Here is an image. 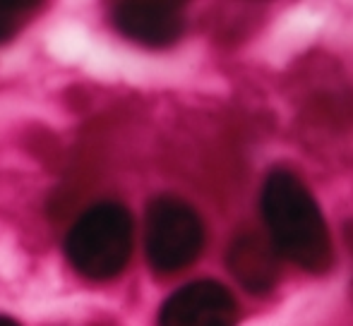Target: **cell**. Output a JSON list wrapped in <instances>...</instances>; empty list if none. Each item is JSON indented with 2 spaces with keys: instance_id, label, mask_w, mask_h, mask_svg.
Wrapping results in <instances>:
<instances>
[{
  "instance_id": "6da1fadb",
  "label": "cell",
  "mask_w": 353,
  "mask_h": 326,
  "mask_svg": "<svg viewBox=\"0 0 353 326\" xmlns=\"http://www.w3.org/2000/svg\"><path fill=\"white\" fill-rule=\"evenodd\" d=\"M260 209L279 257L283 254L307 274L330 271L334 259L330 228L320 204L296 173L286 168L270 171L262 185Z\"/></svg>"
},
{
  "instance_id": "277c9868",
  "label": "cell",
  "mask_w": 353,
  "mask_h": 326,
  "mask_svg": "<svg viewBox=\"0 0 353 326\" xmlns=\"http://www.w3.org/2000/svg\"><path fill=\"white\" fill-rule=\"evenodd\" d=\"M236 298L226 285L212 279L178 288L159 312V326H236Z\"/></svg>"
},
{
  "instance_id": "7a4b0ae2",
  "label": "cell",
  "mask_w": 353,
  "mask_h": 326,
  "mask_svg": "<svg viewBox=\"0 0 353 326\" xmlns=\"http://www.w3.org/2000/svg\"><path fill=\"white\" fill-rule=\"evenodd\" d=\"M132 252V216L123 204L103 202L87 209L70 228L65 254L74 271L106 281L125 269Z\"/></svg>"
},
{
  "instance_id": "8992f818",
  "label": "cell",
  "mask_w": 353,
  "mask_h": 326,
  "mask_svg": "<svg viewBox=\"0 0 353 326\" xmlns=\"http://www.w3.org/2000/svg\"><path fill=\"white\" fill-rule=\"evenodd\" d=\"M228 271L252 295H267L281 276L279 252L257 233H243L228 247Z\"/></svg>"
},
{
  "instance_id": "9c48e42d",
  "label": "cell",
  "mask_w": 353,
  "mask_h": 326,
  "mask_svg": "<svg viewBox=\"0 0 353 326\" xmlns=\"http://www.w3.org/2000/svg\"><path fill=\"white\" fill-rule=\"evenodd\" d=\"M349 243H351V247H353V224L349 226Z\"/></svg>"
},
{
  "instance_id": "ba28073f",
  "label": "cell",
  "mask_w": 353,
  "mask_h": 326,
  "mask_svg": "<svg viewBox=\"0 0 353 326\" xmlns=\"http://www.w3.org/2000/svg\"><path fill=\"white\" fill-rule=\"evenodd\" d=\"M0 326H19L14 319H10V317H0Z\"/></svg>"
},
{
  "instance_id": "5b68a950",
  "label": "cell",
  "mask_w": 353,
  "mask_h": 326,
  "mask_svg": "<svg viewBox=\"0 0 353 326\" xmlns=\"http://www.w3.org/2000/svg\"><path fill=\"white\" fill-rule=\"evenodd\" d=\"M113 22L128 39L149 48L173 46L183 36V3L171 0H128L113 8Z\"/></svg>"
},
{
  "instance_id": "52a82bcc",
  "label": "cell",
  "mask_w": 353,
  "mask_h": 326,
  "mask_svg": "<svg viewBox=\"0 0 353 326\" xmlns=\"http://www.w3.org/2000/svg\"><path fill=\"white\" fill-rule=\"evenodd\" d=\"M39 8V3H22V0H0V43L8 41L24 24V19Z\"/></svg>"
},
{
  "instance_id": "3957f363",
  "label": "cell",
  "mask_w": 353,
  "mask_h": 326,
  "mask_svg": "<svg viewBox=\"0 0 353 326\" xmlns=\"http://www.w3.org/2000/svg\"><path fill=\"white\" fill-rule=\"evenodd\" d=\"M144 247L149 264L159 274H176L190 266L205 247L200 214L178 197H157L147 209Z\"/></svg>"
}]
</instances>
